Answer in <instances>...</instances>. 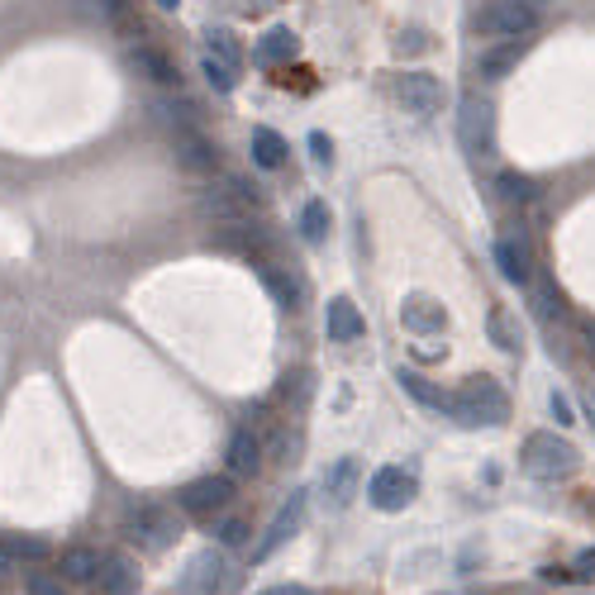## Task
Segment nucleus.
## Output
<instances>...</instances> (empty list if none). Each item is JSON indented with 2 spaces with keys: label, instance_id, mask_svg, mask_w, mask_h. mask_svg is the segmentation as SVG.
I'll list each match as a JSON object with an SVG mask.
<instances>
[{
  "label": "nucleus",
  "instance_id": "26",
  "mask_svg": "<svg viewBox=\"0 0 595 595\" xmlns=\"http://www.w3.org/2000/svg\"><path fill=\"white\" fill-rule=\"evenodd\" d=\"M253 163L267 171L286 163V139L276 134V129H253Z\"/></svg>",
  "mask_w": 595,
  "mask_h": 595
},
{
  "label": "nucleus",
  "instance_id": "7",
  "mask_svg": "<svg viewBox=\"0 0 595 595\" xmlns=\"http://www.w3.org/2000/svg\"><path fill=\"white\" fill-rule=\"evenodd\" d=\"M538 24V10L528 5V0H491V5L481 10V29L496 34V38H520Z\"/></svg>",
  "mask_w": 595,
  "mask_h": 595
},
{
  "label": "nucleus",
  "instance_id": "2",
  "mask_svg": "<svg viewBox=\"0 0 595 595\" xmlns=\"http://www.w3.org/2000/svg\"><path fill=\"white\" fill-rule=\"evenodd\" d=\"M581 467L576 443L558 439V433H528L524 439V472L534 481H567Z\"/></svg>",
  "mask_w": 595,
  "mask_h": 595
},
{
  "label": "nucleus",
  "instance_id": "10",
  "mask_svg": "<svg viewBox=\"0 0 595 595\" xmlns=\"http://www.w3.org/2000/svg\"><path fill=\"white\" fill-rule=\"evenodd\" d=\"M195 210H201V219H210V224L253 219V205H248L234 187H210V191H201V195H195Z\"/></svg>",
  "mask_w": 595,
  "mask_h": 595
},
{
  "label": "nucleus",
  "instance_id": "6",
  "mask_svg": "<svg viewBox=\"0 0 595 595\" xmlns=\"http://www.w3.org/2000/svg\"><path fill=\"white\" fill-rule=\"evenodd\" d=\"M415 496H419V481H415V472H405V467H381V472H372V481H367V500L386 514L405 510Z\"/></svg>",
  "mask_w": 595,
  "mask_h": 595
},
{
  "label": "nucleus",
  "instance_id": "22",
  "mask_svg": "<svg viewBox=\"0 0 595 595\" xmlns=\"http://www.w3.org/2000/svg\"><path fill=\"white\" fill-rule=\"evenodd\" d=\"M296 34H290V29H267V34H262V44H258V62H262V68H282V62H290V58H296Z\"/></svg>",
  "mask_w": 595,
  "mask_h": 595
},
{
  "label": "nucleus",
  "instance_id": "35",
  "mask_svg": "<svg viewBox=\"0 0 595 595\" xmlns=\"http://www.w3.org/2000/svg\"><path fill=\"white\" fill-rule=\"evenodd\" d=\"M91 10L110 24H129V0H91Z\"/></svg>",
  "mask_w": 595,
  "mask_h": 595
},
{
  "label": "nucleus",
  "instance_id": "37",
  "mask_svg": "<svg viewBox=\"0 0 595 595\" xmlns=\"http://www.w3.org/2000/svg\"><path fill=\"white\" fill-rule=\"evenodd\" d=\"M552 415H558V425H562V429H567V425H576L572 401H567V395H558V391H552Z\"/></svg>",
  "mask_w": 595,
  "mask_h": 595
},
{
  "label": "nucleus",
  "instance_id": "1",
  "mask_svg": "<svg viewBox=\"0 0 595 595\" xmlns=\"http://www.w3.org/2000/svg\"><path fill=\"white\" fill-rule=\"evenodd\" d=\"M448 415L457 419L462 429H496L510 419V395L500 391L496 377H467L462 386L453 391V409Z\"/></svg>",
  "mask_w": 595,
  "mask_h": 595
},
{
  "label": "nucleus",
  "instance_id": "33",
  "mask_svg": "<svg viewBox=\"0 0 595 595\" xmlns=\"http://www.w3.org/2000/svg\"><path fill=\"white\" fill-rule=\"evenodd\" d=\"M24 591H29V595H68V586H62V576H48V572H29V581H24Z\"/></svg>",
  "mask_w": 595,
  "mask_h": 595
},
{
  "label": "nucleus",
  "instance_id": "24",
  "mask_svg": "<svg viewBox=\"0 0 595 595\" xmlns=\"http://www.w3.org/2000/svg\"><path fill=\"white\" fill-rule=\"evenodd\" d=\"M0 548H5L15 562H48L52 558V544L38 534H0Z\"/></svg>",
  "mask_w": 595,
  "mask_h": 595
},
{
  "label": "nucleus",
  "instance_id": "43",
  "mask_svg": "<svg viewBox=\"0 0 595 595\" xmlns=\"http://www.w3.org/2000/svg\"><path fill=\"white\" fill-rule=\"evenodd\" d=\"M153 5H157V10H177L181 0H153Z\"/></svg>",
  "mask_w": 595,
  "mask_h": 595
},
{
  "label": "nucleus",
  "instance_id": "32",
  "mask_svg": "<svg viewBox=\"0 0 595 595\" xmlns=\"http://www.w3.org/2000/svg\"><path fill=\"white\" fill-rule=\"evenodd\" d=\"M205 38H210V48H205V52H210V58L229 62V68L238 72V44H234V34H229V29H210Z\"/></svg>",
  "mask_w": 595,
  "mask_h": 595
},
{
  "label": "nucleus",
  "instance_id": "30",
  "mask_svg": "<svg viewBox=\"0 0 595 595\" xmlns=\"http://www.w3.org/2000/svg\"><path fill=\"white\" fill-rule=\"evenodd\" d=\"M496 191H500V201H510V205H528V201H534V181L520 177V171H500Z\"/></svg>",
  "mask_w": 595,
  "mask_h": 595
},
{
  "label": "nucleus",
  "instance_id": "20",
  "mask_svg": "<svg viewBox=\"0 0 595 595\" xmlns=\"http://www.w3.org/2000/svg\"><path fill=\"white\" fill-rule=\"evenodd\" d=\"M395 381H401V391H405V395H415V401H419V405L439 409V415H448V409H453V391L433 386V381H425V377H415V372H401V377H395Z\"/></svg>",
  "mask_w": 595,
  "mask_h": 595
},
{
  "label": "nucleus",
  "instance_id": "31",
  "mask_svg": "<svg viewBox=\"0 0 595 595\" xmlns=\"http://www.w3.org/2000/svg\"><path fill=\"white\" fill-rule=\"evenodd\" d=\"M201 72H205V82H210V86H215V91H219V96H229V91L238 86V72L229 68V62L210 58V52H205V58H201Z\"/></svg>",
  "mask_w": 595,
  "mask_h": 595
},
{
  "label": "nucleus",
  "instance_id": "15",
  "mask_svg": "<svg viewBox=\"0 0 595 595\" xmlns=\"http://www.w3.org/2000/svg\"><path fill=\"white\" fill-rule=\"evenodd\" d=\"M401 324L409 329V334H443L448 314H443V306H439L433 296H405V306H401Z\"/></svg>",
  "mask_w": 595,
  "mask_h": 595
},
{
  "label": "nucleus",
  "instance_id": "38",
  "mask_svg": "<svg viewBox=\"0 0 595 595\" xmlns=\"http://www.w3.org/2000/svg\"><path fill=\"white\" fill-rule=\"evenodd\" d=\"M576 572L586 576V581H595V548H591V552H581V558H576Z\"/></svg>",
  "mask_w": 595,
  "mask_h": 595
},
{
  "label": "nucleus",
  "instance_id": "21",
  "mask_svg": "<svg viewBox=\"0 0 595 595\" xmlns=\"http://www.w3.org/2000/svg\"><path fill=\"white\" fill-rule=\"evenodd\" d=\"M353 486H357V457H338L334 467L324 472V491H329V500L343 510L353 500Z\"/></svg>",
  "mask_w": 595,
  "mask_h": 595
},
{
  "label": "nucleus",
  "instance_id": "8",
  "mask_svg": "<svg viewBox=\"0 0 595 595\" xmlns=\"http://www.w3.org/2000/svg\"><path fill=\"white\" fill-rule=\"evenodd\" d=\"M395 96L415 119H429L443 110V82L433 72H405L401 82H395Z\"/></svg>",
  "mask_w": 595,
  "mask_h": 595
},
{
  "label": "nucleus",
  "instance_id": "17",
  "mask_svg": "<svg viewBox=\"0 0 595 595\" xmlns=\"http://www.w3.org/2000/svg\"><path fill=\"white\" fill-rule=\"evenodd\" d=\"M524 52H528L524 38H505V44L486 48V52H481V76H486V82H505V76L520 68Z\"/></svg>",
  "mask_w": 595,
  "mask_h": 595
},
{
  "label": "nucleus",
  "instance_id": "27",
  "mask_svg": "<svg viewBox=\"0 0 595 595\" xmlns=\"http://www.w3.org/2000/svg\"><path fill=\"white\" fill-rule=\"evenodd\" d=\"M134 68L157 86H177V68H171L157 48H134Z\"/></svg>",
  "mask_w": 595,
  "mask_h": 595
},
{
  "label": "nucleus",
  "instance_id": "36",
  "mask_svg": "<svg viewBox=\"0 0 595 595\" xmlns=\"http://www.w3.org/2000/svg\"><path fill=\"white\" fill-rule=\"evenodd\" d=\"M310 157H314V167H329L334 163V143H329L324 134H310Z\"/></svg>",
  "mask_w": 595,
  "mask_h": 595
},
{
  "label": "nucleus",
  "instance_id": "18",
  "mask_svg": "<svg viewBox=\"0 0 595 595\" xmlns=\"http://www.w3.org/2000/svg\"><path fill=\"white\" fill-rule=\"evenodd\" d=\"M229 472L234 476H253L262 467V439L253 429H234V439H229Z\"/></svg>",
  "mask_w": 595,
  "mask_h": 595
},
{
  "label": "nucleus",
  "instance_id": "29",
  "mask_svg": "<svg viewBox=\"0 0 595 595\" xmlns=\"http://www.w3.org/2000/svg\"><path fill=\"white\" fill-rule=\"evenodd\" d=\"M300 234H306V243H324L329 238V205L324 201H310L300 210Z\"/></svg>",
  "mask_w": 595,
  "mask_h": 595
},
{
  "label": "nucleus",
  "instance_id": "16",
  "mask_svg": "<svg viewBox=\"0 0 595 595\" xmlns=\"http://www.w3.org/2000/svg\"><path fill=\"white\" fill-rule=\"evenodd\" d=\"M496 267H500V276H505V282H514V286H524L528 276H534V262H528V248H524L520 234L496 238Z\"/></svg>",
  "mask_w": 595,
  "mask_h": 595
},
{
  "label": "nucleus",
  "instance_id": "40",
  "mask_svg": "<svg viewBox=\"0 0 595 595\" xmlns=\"http://www.w3.org/2000/svg\"><path fill=\"white\" fill-rule=\"evenodd\" d=\"M581 343H586V357L595 362V324H581Z\"/></svg>",
  "mask_w": 595,
  "mask_h": 595
},
{
  "label": "nucleus",
  "instance_id": "19",
  "mask_svg": "<svg viewBox=\"0 0 595 595\" xmlns=\"http://www.w3.org/2000/svg\"><path fill=\"white\" fill-rule=\"evenodd\" d=\"M486 334H491V343L500 353H520L524 348V329H520V314L496 306L491 314H486Z\"/></svg>",
  "mask_w": 595,
  "mask_h": 595
},
{
  "label": "nucleus",
  "instance_id": "9",
  "mask_svg": "<svg viewBox=\"0 0 595 595\" xmlns=\"http://www.w3.org/2000/svg\"><path fill=\"white\" fill-rule=\"evenodd\" d=\"M177 500H181V510L187 514H215V510H224L234 500V481L229 476H201V481H191V486H181L177 491Z\"/></svg>",
  "mask_w": 595,
  "mask_h": 595
},
{
  "label": "nucleus",
  "instance_id": "5",
  "mask_svg": "<svg viewBox=\"0 0 595 595\" xmlns=\"http://www.w3.org/2000/svg\"><path fill=\"white\" fill-rule=\"evenodd\" d=\"M181 595H234V567L224 562L219 548L195 552L187 576H181Z\"/></svg>",
  "mask_w": 595,
  "mask_h": 595
},
{
  "label": "nucleus",
  "instance_id": "14",
  "mask_svg": "<svg viewBox=\"0 0 595 595\" xmlns=\"http://www.w3.org/2000/svg\"><path fill=\"white\" fill-rule=\"evenodd\" d=\"M171 139H177V157H181V167H191V171H215L219 167V153H215V143H210L201 129H171Z\"/></svg>",
  "mask_w": 595,
  "mask_h": 595
},
{
  "label": "nucleus",
  "instance_id": "3",
  "mask_svg": "<svg viewBox=\"0 0 595 595\" xmlns=\"http://www.w3.org/2000/svg\"><path fill=\"white\" fill-rule=\"evenodd\" d=\"M124 538L139 544L143 552H167L181 538V524L167 505H134L124 514Z\"/></svg>",
  "mask_w": 595,
  "mask_h": 595
},
{
  "label": "nucleus",
  "instance_id": "34",
  "mask_svg": "<svg viewBox=\"0 0 595 595\" xmlns=\"http://www.w3.org/2000/svg\"><path fill=\"white\" fill-rule=\"evenodd\" d=\"M215 534H219V548H243L248 544V524L243 520H224Z\"/></svg>",
  "mask_w": 595,
  "mask_h": 595
},
{
  "label": "nucleus",
  "instance_id": "42",
  "mask_svg": "<svg viewBox=\"0 0 595 595\" xmlns=\"http://www.w3.org/2000/svg\"><path fill=\"white\" fill-rule=\"evenodd\" d=\"M10 562H15V558H10V552H5V548H0V581H5V576H10Z\"/></svg>",
  "mask_w": 595,
  "mask_h": 595
},
{
  "label": "nucleus",
  "instance_id": "25",
  "mask_svg": "<svg viewBox=\"0 0 595 595\" xmlns=\"http://www.w3.org/2000/svg\"><path fill=\"white\" fill-rule=\"evenodd\" d=\"M100 552L96 548H68V552H62V567H58V572L62 576H68V581H96L100 576Z\"/></svg>",
  "mask_w": 595,
  "mask_h": 595
},
{
  "label": "nucleus",
  "instance_id": "4",
  "mask_svg": "<svg viewBox=\"0 0 595 595\" xmlns=\"http://www.w3.org/2000/svg\"><path fill=\"white\" fill-rule=\"evenodd\" d=\"M457 139H462V148H467L472 163H481V157H496V110H491V100L462 96Z\"/></svg>",
  "mask_w": 595,
  "mask_h": 595
},
{
  "label": "nucleus",
  "instance_id": "13",
  "mask_svg": "<svg viewBox=\"0 0 595 595\" xmlns=\"http://www.w3.org/2000/svg\"><path fill=\"white\" fill-rule=\"evenodd\" d=\"M100 595H139V562L129 552H110L100 562V576H96Z\"/></svg>",
  "mask_w": 595,
  "mask_h": 595
},
{
  "label": "nucleus",
  "instance_id": "11",
  "mask_svg": "<svg viewBox=\"0 0 595 595\" xmlns=\"http://www.w3.org/2000/svg\"><path fill=\"white\" fill-rule=\"evenodd\" d=\"M300 520H306V491H290V500L282 505V514H276V520H272V528H267V538H262V544L253 548V562H267L272 552L282 548L286 538H290V534H296V528H300Z\"/></svg>",
  "mask_w": 595,
  "mask_h": 595
},
{
  "label": "nucleus",
  "instance_id": "12",
  "mask_svg": "<svg viewBox=\"0 0 595 595\" xmlns=\"http://www.w3.org/2000/svg\"><path fill=\"white\" fill-rule=\"evenodd\" d=\"M362 310L353 306L348 296H334L329 300V310H324V334H329V343H357L362 338Z\"/></svg>",
  "mask_w": 595,
  "mask_h": 595
},
{
  "label": "nucleus",
  "instance_id": "41",
  "mask_svg": "<svg viewBox=\"0 0 595 595\" xmlns=\"http://www.w3.org/2000/svg\"><path fill=\"white\" fill-rule=\"evenodd\" d=\"M405 48L419 52V48H425V34H405V38H401V52H405Z\"/></svg>",
  "mask_w": 595,
  "mask_h": 595
},
{
  "label": "nucleus",
  "instance_id": "28",
  "mask_svg": "<svg viewBox=\"0 0 595 595\" xmlns=\"http://www.w3.org/2000/svg\"><path fill=\"white\" fill-rule=\"evenodd\" d=\"M215 229H219V243H224V248H238V253H258V248H262V229H253L248 219L215 224Z\"/></svg>",
  "mask_w": 595,
  "mask_h": 595
},
{
  "label": "nucleus",
  "instance_id": "23",
  "mask_svg": "<svg viewBox=\"0 0 595 595\" xmlns=\"http://www.w3.org/2000/svg\"><path fill=\"white\" fill-rule=\"evenodd\" d=\"M258 276H262V286L272 290L276 306H282V310H296V300H300V282H296V276L282 272V267H272V262H262Z\"/></svg>",
  "mask_w": 595,
  "mask_h": 595
},
{
  "label": "nucleus",
  "instance_id": "39",
  "mask_svg": "<svg viewBox=\"0 0 595 595\" xmlns=\"http://www.w3.org/2000/svg\"><path fill=\"white\" fill-rule=\"evenodd\" d=\"M258 595H314L310 586H272V591H258Z\"/></svg>",
  "mask_w": 595,
  "mask_h": 595
}]
</instances>
